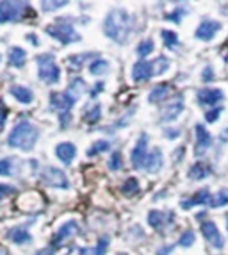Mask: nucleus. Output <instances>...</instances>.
<instances>
[{
	"instance_id": "14",
	"label": "nucleus",
	"mask_w": 228,
	"mask_h": 255,
	"mask_svg": "<svg viewBox=\"0 0 228 255\" xmlns=\"http://www.w3.org/2000/svg\"><path fill=\"white\" fill-rule=\"evenodd\" d=\"M196 98L202 106H216V104L223 102L225 93L216 88H203V90L196 91Z\"/></svg>"
},
{
	"instance_id": "42",
	"label": "nucleus",
	"mask_w": 228,
	"mask_h": 255,
	"mask_svg": "<svg viewBox=\"0 0 228 255\" xmlns=\"http://www.w3.org/2000/svg\"><path fill=\"white\" fill-rule=\"evenodd\" d=\"M202 81L203 82H212V81H214V68H212V66H205V68H203Z\"/></svg>"
},
{
	"instance_id": "54",
	"label": "nucleus",
	"mask_w": 228,
	"mask_h": 255,
	"mask_svg": "<svg viewBox=\"0 0 228 255\" xmlns=\"http://www.w3.org/2000/svg\"><path fill=\"white\" fill-rule=\"evenodd\" d=\"M66 255H70V254H66Z\"/></svg>"
},
{
	"instance_id": "28",
	"label": "nucleus",
	"mask_w": 228,
	"mask_h": 255,
	"mask_svg": "<svg viewBox=\"0 0 228 255\" xmlns=\"http://www.w3.org/2000/svg\"><path fill=\"white\" fill-rule=\"evenodd\" d=\"M111 141L109 139H97L93 143V145L89 146L88 148V152H86V155L88 157H97V155H100V153H104V152H109L111 150Z\"/></svg>"
},
{
	"instance_id": "26",
	"label": "nucleus",
	"mask_w": 228,
	"mask_h": 255,
	"mask_svg": "<svg viewBox=\"0 0 228 255\" xmlns=\"http://www.w3.org/2000/svg\"><path fill=\"white\" fill-rule=\"evenodd\" d=\"M91 57H95L93 52H84V54H73L68 57V64H70V70H81L86 66V63H88Z\"/></svg>"
},
{
	"instance_id": "32",
	"label": "nucleus",
	"mask_w": 228,
	"mask_h": 255,
	"mask_svg": "<svg viewBox=\"0 0 228 255\" xmlns=\"http://www.w3.org/2000/svg\"><path fill=\"white\" fill-rule=\"evenodd\" d=\"M161 38H162V43H164V47L169 48V50H173V48H177L178 45H180V41H178V34L177 32H173V30H161Z\"/></svg>"
},
{
	"instance_id": "2",
	"label": "nucleus",
	"mask_w": 228,
	"mask_h": 255,
	"mask_svg": "<svg viewBox=\"0 0 228 255\" xmlns=\"http://www.w3.org/2000/svg\"><path fill=\"white\" fill-rule=\"evenodd\" d=\"M102 30L109 39L118 45H125L132 34V16L123 7H114L104 18Z\"/></svg>"
},
{
	"instance_id": "8",
	"label": "nucleus",
	"mask_w": 228,
	"mask_h": 255,
	"mask_svg": "<svg viewBox=\"0 0 228 255\" xmlns=\"http://www.w3.org/2000/svg\"><path fill=\"white\" fill-rule=\"evenodd\" d=\"M146 157H148V136L143 132L139 136V139H137V143H135V146L132 148V153H130L132 168H134V170H143Z\"/></svg>"
},
{
	"instance_id": "39",
	"label": "nucleus",
	"mask_w": 228,
	"mask_h": 255,
	"mask_svg": "<svg viewBox=\"0 0 228 255\" xmlns=\"http://www.w3.org/2000/svg\"><path fill=\"white\" fill-rule=\"evenodd\" d=\"M221 113H223V107H212V109H207V113H205L207 124H216L218 118L221 116Z\"/></svg>"
},
{
	"instance_id": "9",
	"label": "nucleus",
	"mask_w": 228,
	"mask_h": 255,
	"mask_svg": "<svg viewBox=\"0 0 228 255\" xmlns=\"http://www.w3.org/2000/svg\"><path fill=\"white\" fill-rule=\"evenodd\" d=\"M202 234H203V238H205V241H207L211 247H214L216 250H223L225 248V239H223V236H221L220 229L216 227L214 221H211V220L203 221Z\"/></svg>"
},
{
	"instance_id": "6",
	"label": "nucleus",
	"mask_w": 228,
	"mask_h": 255,
	"mask_svg": "<svg viewBox=\"0 0 228 255\" xmlns=\"http://www.w3.org/2000/svg\"><path fill=\"white\" fill-rule=\"evenodd\" d=\"M30 4L27 2H0V23H14L20 21L27 13H30Z\"/></svg>"
},
{
	"instance_id": "16",
	"label": "nucleus",
	"mask_w": 228,
	"mask_h": 255,
	"mask_svg": "<svg viewBox=\"0 0 228 255\" xmlns=\"http://www.w3.org/2000/svg\"><path fill=\"white\" fill-rule=\"evenodd\" d=\"M212 196L214 195H211V191L205 187V189H200L198 193H195V195L191 196V198H187V200H182L180 205L184 211H189L191 207H196V205H209V207H211Z\"/></svg>"
},
{
	"instance_id": "49",
	"label": "nucleus",
	"mask_w": 228,
	"mask_h": 255,
	"mask_svg": "<svg viewBox=\"0 0 228 255\" xmlns=\"http://www.w3.org/2000/svg\"><path fill=\"white\" fill-rule=\"evenodd\" d=\"M184 150H186L184 146H180V148L175 150V152H177V153H175V159H182V155H184Z\"/></svg>"
},
{
	"instance_id": "7",
	"label": "nucleus",
	"mask_w": 228,
	"mask_h": 255,
	"mask_svg": "<svg viewBox=\"0 0 228 255\" xmlns=\"http://www.w3.org/2000/svg\"><path fill=\"white\" fill-rule=\"evenodd\" d=\"M39 182L43 186L57 187V189H68L70 187V182H68V177L64 175V171L55 168V166H43L39 170Z\"/></svg>"
},
{
	"instance_id": "51",
	"label": "nucleus",
	"mask_w": 228,
	"mask_h": 255,
	"mask_svg": "<svg viewBox=\"0 0 228 255\" xmlns=\"http://www.w3.org/2000/svg\"><path fill=\"white\" fill-rule=\"evenodd\" d=\"M0 255H7V254H5V250H2V248H0Z\"/></svg>"
},
{
	"instance_id": "18",
	"label": "nucleus",
	"mask_w": 228,
	"mask_h": 255,
	"mask_svg": "<svg viewBox=\"0 0 228 255\" xmlns=\"http://www.w3.org/2000/svg\"><path fill=\"white\" fill-rule=\"evenodd\" d=\"M162 166H164V155H162L161 148H153L152 152H148L146 162H144V170L148 173H159L162 170Z\"/></svg>"
},
{
	"instance_id": "35",
	"label": "nucleus",
	"mask_w": 228,
	"mask_h": 255,
	"mask_svg": "<svg viewBox=\"0 0 228 255\" xmlns=\"http://www.w3.org/2000/svg\"><path fill=\"white\" fill-rule=\"evenodd\" d=\"M68 5V2L66 0H43L41 2V9L45 11V13H52V11H57V9H61V7H66Z\"/></svg>"
},
{
	"instance_id": "4",
	"label": "nucleus",
	"mask_w": 228,
	"mask_h": 255,
	"mask_svg": "<svg viewBox=\"0 0 228 255\" xmlns=\"http://www.w3.org/2000/svg\"><path fill=\"white\" fill-rule=\"evenodd\" d=\"M36 63H38V77L41 82H45V84H57L61 81V68L55 63L54 54L45 52V54L36 55Z\"/></svg>"
},
{
	"instance_id": "38",
	"label": "nucleus",
	"mask_w": 228,
	"mask_h": 255,
	"mask_svg": "<svg viewBox=\"0 0 228 255\" xmlns=\"http://www.w3.org/2000/svg\"><path fill=\"white\" fill-rule=\"evenodd\" d=\"M153 68H155V75H162L164 72H168L169 68V59L164 55H159L155 61H153Z\"/></svg>"
},
{
	"instance_id": "15",
	"label": "nucleus",
	"mask_w": 228,
	"mask_h": 255,
	"mask_svg": "<svg viewBox=\"0 0 228 255\" xmlns=\"http://www.w3.org/2000/svg\"><path fill=\"white\" fill-rule=\"evenodd\" d=\"M182 111H184V98L182 97H175L164 109L161 111V122H175L178 116L182 115Z\"/></svg>"
},
{
	"instance_id": "13",
	"label": "nucleus",
	"mask_w": 228,
	"mask_h": 255,
	"mask_svg": "<svg viewBox=\"0 0 228 255\" xmlns=\"http://www.w3.org/2000/svg\"><path fill=\"white\" fill-rule=\"evenodd\" d=\"M195 132H196V155H203L209 148L212 146V136L211 132L207 130V127H203L202 124L195 125Z\"/></svg>"
},
{
	"instance_id": "41",
	"label": "nucleus",
	"mask_w": 228,
	"mask_h": 255,
	"mask_svg": "<svg viewBox=\"0 0 228 255\" xmlns=\"http://www.w3.org/2000/svg\"><path fill=\"white\" fill-rule=\"evenodd\" d=\"M5 120H7V107H5V104L2 102V100H0V132L4 130Z\"/></svg>"
},
{
	"instance_id": "53",
	"label": "nucleus",
	"mask_w": 228,
	"mask_h": 255,
	"mask_svg": "<svg viewBox=\"0 0 228 255\" xmlns=\"http://www.w3.org/2000/svg\"><path fill=\"white\" fill-rule=\"evenodd\" d=\"M227 229H228V223H227Z\"/></svg>"
},
{
	"instance_id": "20",
	"label": "nucleus",
	"mask_w": 228,
	"mask_h": 255,
	"mask_svg": "<svg viewBox=\"0 0 228 255\" xmlns=\"http://www.w3.org/2000/svg\"><path fill=\"white\" fill-rule=\"evenodd\" d=\"M77 155V146L73 143H59V145L55 146V157L59 159L61 162L64 164H70V162L75 159Z\"/></svg>"
},
{
	"instance_id": "23",
	"label": "nucleus",
	"mask_w": 228,
	"mask_h": 255,
	"mask_svg": "<svg viewBox=\"0 0 228 255\" xmlns=\"http://www.w3.org/2000/svg\"><path fill=\"white\" fill-rule=\"evenodd\" d=\"M27 61V52L21 47H13L7 54V64L11 68H23Z\"/></svg>"
},
{
	"instance_id": "44",
	"label": "nucleus",
	"mask_w": 228,
	"mask_h": 255,
	"mask_svg": "<svg viewBox=\"0 0 228 255\" xmlns=\"http://www.w3.org/2000/svg\"><path fill=\"white\" fill-rule=\"evenodd\" d=\"M104 88H106V84H104V81H98L97 84H95L93 90L89 91V97H91V98H97L98 95H100L102 91H104Z\"/></svg>"
},
{
	"instance_id": "37",
	"label": "nucleus",
	"mask_w": 228,
	"mask_h": 255,
	"mask_svg": "<svg viewBox=\"0 0 228 255\" xmlns=\"http://www.w3.org/2000/svg\"><path fill=\"white\" fill-rule=\"evenodd\" d=\"M195 241H196L195 232H193V230H184V232H182V236L178 238V247L189 248V247H193V245H195Z\"/></svg>"
},
{
	"instance_id": "31",
	"label": "nucleus",
	"mask_w": 228,
	"mask_h": 255,
	"mask_svg": "<svg viewBox=\"0 0 228 255\" xmlns=\"http://www.w3.org/2000/svg\"><path fill=\"white\" fill-rule=\"evenodd\" d=\"M82 118H84V122H86V124H89V125L98 124V122H100V118H102V106H100V104H97V106H93V107H88V109L84 111Z\"/></svg>"
},
{
	"instance_id": "25",
	"label": "nucleus",
	"mask_w": 228,
	"mask_h": 255,
	"mask_svg": "<svg viewBox=\"0 0 228 255\" xmlns=\"http://www.w3.org/2000/svg\"><path fill=\"white\" fill-rule=\"evenodd\" d=\"M109 72H111V64H109V61L104 59V57H97V59H93L89 63V73H91V75L102 77Z\"/></svg>"
},
{
	"instance_id": "34",
	"label": "nucleus",
	"mask_w": 228,
	"mask_h": 255,
	"mask_svg": "<svg viewBox=\"0 0 228 255\" xmlns=\"http://www.w3.org/2000/svg\"><path fill=\"white\" fill-rule=\"evenodd\" d=\"M225 205H228V187H225V189H220V191L212 196V202H211V207L212 209L225 207Z\"/></svg>"
},
{
	"instance_id": "52",
	"label": "nucleus",
	"mask_w": 228,
	"mask_h": 255,
	"mask_svg": "<svg viewBox=\"0 0 228 255\" xmlns=\"http://www.w3.org/2000/svg\"><path fill=\"white\" fill-rule=\"evenodd\" d=\"M116 255H128V254H125V252H118Z\"/></svg>"
},
{
	"instance_id": "24",
	"label": "nucleus",
	"mask_w": 228,
	"mask_h": 255,
	"mask_svg": "<svg viewBox=\"0 0 228 255\" xmlns=\"http://www.w3.org/2000/svg\"><path fill=\"white\" fill-rule=\"evenodd\" d=\"M209 175H212V168L209 164H205V162H196V164L191 166L189 171H187V177H189L191 180H203V179H207Z\"/></svg>"
},
{
	"instance_id": "36",
	"label": "nucleus",
	"mask_w": 228,
	"mask_h": 255,
	"mask_svg": "<svg viewBox=\"0 0 228 255\" xmlns=\"http://www.w3.org/2000/svg\"><path fill=\"white\" fill-rule=\"evenodd\" d=\"M107 166H109L111 171H119L123 166V157H121V152H118V150H114L113 153H111L109 161H107Z\"/></svg>"
},
{
	"instance_id": "11",
	"label": "nucleus",
	"mask_w": 228,
	"mask_h": 255,
	"mask_svg": "<svg viewBox=\"0 0 228 255\" xmlns=\"http://www.w3.org/2000/svg\"><path fill=\"white\" fill-rule=\"evenodd\" d=\"M155 75L153 61H137L132 66V81L134 82H146Z\"/></svg>"
},
{
	"instance_id": "1",
	"label": "nucleus",
	"mask_w": 228,
	"mask_h": 255,
	"mask_svg": "<svg viewBox=\"0 0 228 255\" xmlns=\"http://www.w3.org/2000/svg\"><path fill=\"white\" fill-rule=\"evenodd\" d=\"M84 91L86 82L82 79H73L66 91H63V93H57V91L50 93V111L57 115L63 128H66L70 125V122H72V109Z\"/></svg>"
},
{
	"instance_id": "19",
	"label": "nucleus",
	"mask_w": 228,
	"mask_h": 255,
	"mask_svg": "<svg viewBox=\"0 0 228 255\" xmlns=\"http://www.w3.org/2000/svg\"><path fill=\"white\" fill-rule=\"evenodd\" d=\"M5 238L11 243H14V245H27V243L32 241V236H30V232L27 230L25 225H16L13 229H9Z\"/></svg>"
},
{
	"instance_id": "40",
	"label": "nucleus",
	"mask_w": 228,
	"mask_h": 255,
	"mask_svg": "<svg viewBox=\"0 0 228 255\" xmlns=\"http://www.w3.org/2000/svg\"><path fill=\"white\" fill-rule=\"evenodd\" d=\"M184 14H187V9L186 7H177L173 13L166 14V20H171L173 23H180L182 16H184Z\"/></svg>"
},
{
	"instance_id": "33",
	"label": "nucleus",
	"mask_w": 228,
	"mask_h": 255,
	"mask_svg": "<svg viewBox=\"0 0 228 255\" xmlns=\"http://www.w3.org/2000/svg\"><path fill=\"white\" fill-rule=\"evenodd\" d=\"M153 48H155V43H153V39L146 38V39H143L139 45H137V48H135V54L139 55L141 61H144V57H148V55L152 54Z\"/></svg>"
},
{
	"instance_id": "50",
	"label": "nucleus",
	"mask_w": 228,
	"mask_h": 255,
	"mask_svg": "<svg viewBox=\"0 0 228 255\" xmlns=\"http://www.w3.org/2000/svg\"><path fill=\"white\" fill-rule=\"evenodd\" d=\"M27 39H30V41H32V45H39V41L36 39V34H29V36H27Z\"/></svg>"
},
{
	"instance_id": "22",
	"label": "nucleus",
	"mask_w": 228,
	"mask_h": 255,
	"mask_svg": "<svg viewBox=\"0 0 228 255\" xmlns=\"http://www.w3.org/2000/svg\"><path fill=\"white\" fill-rule=\"evenodd\" d=\"M109 243H111L109 236H102L95 247L81 248V250H79V255H106L107 248H109Z\"/></svg>"
},
{
	"instance_id": "43",
	"label": "nucleus",
	"mask_w": 228,
	"mask_h": 255,
	"mask_svg": "<svg viewBox=\"0 0 228 255\" xmlns=\"http://www.w3.org/2000/svg\"><path fill=\"white\" fill-rule=\"evenodd\" d=\"M13 193H16V189H14L13 186H7V184H0V200H4L7 195H13Z\"/></svg>"
},
{
	"instance_id": "5",
	"label": "nucleus",
	"mask_w": 228,
	"mask_h": 255,
	"mask_svg": "<svg viewBox=\"0 0 228 255\" xmlns=\"http://www.w3.org/2000/svg\"><path fill=\"white\" fill-rule=\"evenodd\" d=\"M50 38L57 39L63 45H72V43H79L81 41V34L75 30L73 23H64V21H54L50 25H47L45 29Z\"/></svg>"
},
{
	"instance_id": "21",
	"label": "nucleus",
	"mask_w": 228,
	"mask_h": 255,
	"mask_svg": "<svg viewBox=\"0 0 228 255\" xmlns=\"http://www.w3.org/2000/svg\"><path fill=\"white\" fill-rule=\"evenodd\" d=\"M9 93L13 95L14 98H16L18 102L23 104V106H29V104L34 102V95L32 91L29 90V88H25V86H18V84H13L11 88H9Z\"/></svg>"
},
{
	"instance_id": "17",
	"label": "nucleus",
	"mask_w": 228,
	"mask_h": 255,
	"mask_svg": "<svg viewBox=\"0 0 228 255\" xmlns=\"http://www.w3.org/2000/svg\"><path fill=\"white\" fill-rule=\"evenodd\" d=\"M173 213H164V211H150L148 213V223L155 230H162L164 227L173 223Z\"/></svg>"
},
{
	"instance_id": "46",
	"label": "nucleus",
	"mask_w": 228,
	"mask_h": 255,
	"mask_svg": "<svg viewBox=\"0 0 228 255\" xmlns=\"http://www.w3.org/2000/svg\"><path fill=\"white\" fill-rule=\"evenodd\" d=\"M55 250H57V248H55L54 245H50V247L43 248V250H38L34 255H54V254H55Z\"/></svg>"
},
{
	"instance_id": "48",
	"label": "nucleus",
	"mask_w": 228,
	"mask_h": 255,
	"mask_svg": "<svg viewBox=\"0 0 228 255\" xmlns=\"http://www.w3.org/2000/svg\"><path fill=\"white\" fill-rule=\"evenodd\" d=\"M220 141H221V143H228V127L221 130V134H220Z\"/></svg>"
},
{
	"instance_id": "12",
	"label": "nucleus",
	"mask_w": 228,
	"mask_h": 255,
	"mask_svg": "<svg viewBox=\"0 0 228 255\" xmlns=\"http://www.w3.org/2000/svg\"><path fill=\"white\" fill-rule=\"evenodd\" d=\"M221 30V23L216 20H203L198 25L195 32V38L200 39V41H211L218 32Z\"/></svg>"
},
{
	"instance_id": "3",
	"label": "nucleus",
	"mask_w": 228,
	"mask_h": 255,
	"mask_svg": "<svg viewBox=\"0 0 228 255\" xmlns=\"http://www.w3.org/2000/svg\"><path fill=\"white\" fill-rule=\"evenodd\" d=\"M39 139V128L29 122V120H20L7 136V145L11 148L21 150V152H30L36 146Z\"/></svg>"
},
{
	"instance_id": "47",
	"label": "nucleus",
	"mask_w": 228,
	"mask_h": 255,
	"mask_svg": "<svg viewBox=\"0 0 228 255\" xmlns=\"http://www.w3.org/2000/svg\"><path fill=\"white\" fill-rule=\"evenodd\" d=\"M171 250H173V245H166V247L159 248L155 255H169V254H171Z\"/></svg>"
},
{
	"instance_id": "55",
	"label": "nucleus",
	"mask_w": 228,
	"mask_h": 255,
	"mask_svg": "<svg viewBox=\"0 0 228 255\" xmlns=\"http://www.w3.org/2000/svg\"><path fill=\"white\" fill-rule=\"evenodd\" d=\"M0 59H2V57H0Z\"/></svg>"
},
{
	"instance_id": "10",
	"label": "nucleus",
	"mask_w": 228,
	"mask_h": 255,
	"mask_svg": "<svg viewBox=\"0 0 228 255\" xmlns=\"http://www.w3.org/2000/svg\"><path fill=\"white\" fill-rule=\"evenodd\" d=\"M77 234H79V223H77L75 220L64 221L63 225L57 229V232L54 234V241H52V245H54L55 248H59L66 239L73 238V236H77Z\"/></svg>"
},
{
	"instance_id": "45",
	"label": "nucleus",
	"mask_w": 228,
	"mask_h": 255,
	"mask_svg": "<svg viewBox=\"0 0 228 255\" xmlns=\"http://www.w3.org/2000/svg\"><path fill=\"white\" fill-rule=\"evenodd\" d=\"M164 136L168 137V139H177L178 136H180V128H164Z\"/></svg>"
},
{
	"instance_id": "27",
	"label": "nucleus",
	"mask_w": 228,
	"mask_h": 255,
	"mask_svg": "<svg viewBox=\"0 0 228 255\" xmlns=\"http://www.w3.org/2000/svg\"><path fill=\"white\" fill-rule=\"evenodd\" d=\"M168 95H169V86L168 84H159V86H155L150 93H148V102L159 104V102H162Z\"/></svg>"
},
{
	"instance_id": "29",
	"label": "nucleus",
	"mask_w": 228,
	"mask_h": 255,
	"mask_svg": "<svg viewBox=\"0 0 228 255\" xmlns=\"http://www.w3.org/2000/svg\"><path fill=\"white\" fill-rule=\"evenodd\" d=\"M139 189H141V186H139V180L137 179H134V177H128L125 182L121 184V187H119V191H121V195L123 196H135L137 193H139Z\"/></svg>"
},
{
	"instance_id": "30",
	"label": "nucleus",
	"mask_w": 228,
	"mask_h": 255,
	"mask_svg": "<svg viewBox=\"0 0 228 255\" xmlns=\"http://www.w3.org/2000/svg\"><path fill=\"white\" fill-rule=\"evenodd\" d=\"M18 159L13 157H5V159H0V177H13L16 173V164H18Z\"/></svg>"
}]
</instances>
